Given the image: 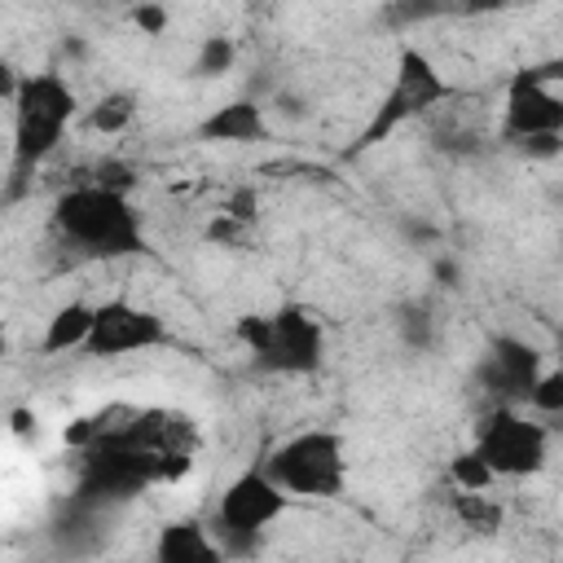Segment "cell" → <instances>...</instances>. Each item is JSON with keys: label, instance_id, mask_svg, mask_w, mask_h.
<instances>
[{"label": "cell", "instance_id": "cell-21", "mask_svg": "<svg viewBox=\"0 0 563 563\" xmlns=\"http://www.w3.org/2000/svg\"><path fill=\"white\" fill-rule=\"evenodd\" d=\"M449 479L457 484V493H488L497 479H493V471L479 462V453L475 449H462V453H453L449 457Z\"/></svg>", "mask_w": 563, "mask_h": 563}, {"label": "cell", "instance_id": "cell-8", "mask_svg": "<svg viewBox=\"0 0 563 563\" xmlns=\"http://www.w3.org/2000/svg\"><path fill=\"white\" fill-rule=\"evenodd\" d=\"M545 374V352L537 343H528L523 334H493L475 361V387L488 405H515L523 409L537 378Z\"/></svg>", "mask_w": 563, "mask_h": 563}, {"label": "cell", "instance_id": "cell-30", "mask_svg": "<svg viewBox=\"0 0 563 563\" xmlns=\"http://www.w3.org/2000/svg\"><path fill=\"white\" fill-rule=\"evenodd\" d=\"M400 233L409 246H440V229L431 220H418V216H405L400 220Z\"/></svg>", "mask_w": 563, "mask_h": 563}, {"label": "cell", "instance_id": "cell-6", "mask_svg": "<svg viewBox=\"0 0 563 563\" xmlns=\"http://www.w3.org/2000/svg\"><path fill=\"white\" fill-rule=\"evenodd\" d=\"M264 471L290 493V501H334L347 488V444L330 427H308L268 449Z\"/></svg>", "mask_w": 563, "mask_h": 563}, {"label": "cell", "instance_id": "cell-14", "mask_svg": "<svg viewBox=\"0 0 563 563\" xmlns=\"http://www.w3.org/2000/svg\"><path fill=\"white\" fill-rule=\"evenodd\" d=\"M391 330H396V339H400L405 352L431 356L440 347V339H444V317H440V308L431 299L409 295V299H400L391 308Z\"/></svg>", "mask_w": 563, "mask_h": 563}, {"label": "cell", "instance_id": "cell-29", "mask_svg": "<svg viewBox=\"0 0 563 563\" xmlns=\"http://www.w3.org/2000/svg\"><path fill=\"white\" fill-rule=\"evenodd\" d=\"M88 57H92V44H88V35H79V31H66V35L57 40V62H62V66H70V70H75V66H84Z\"/></svg>", "mask_w": 563, "mask_h": 563}, {"label": "cell", "instance_id": "cell-31", "mask_svg": "<svg viewBox=\"0 0 563 563\" xmlns=\"http://www.w3.org/2000/svg\"><path fill=\"white\" fill-rule=\"evenodd\" d=\"M528 70H532L537 79H545V84H554V88L563 84V57H545V62H532Z\"/></svg>", "mask_w": 563, "mask_h": 563}, {"label": "cell", "instance_id": "cell-11", "mask_svg": "<svg viewBox=\"0 0 563 563\" xmlns=\"http://www.w3.org/2000/svg\"><path fill=\"white\" fill-rule=\"evenodd\" d=\"M198 141H211V145H260L273 136V123H268V106L251 92L242 97H229L220 101L216 110L202 114V123L194 128Z\"/></svg>", "mask_w": 563, "mask_h": 563}, {"label": "cell", "instance_id": "cell-32", "mask_svg": "<svg viewBox=\"0 0 563 563\" xmlns=\"http://www.w3.org/2000/svg\"><path fill=\"white\" fill-rule=\"evenodd\" d=\"M13 431H18V435H31V431L40 435V427H31V413H26V409H13Z\"/></svg>", "mask_w": 563, "mask_h": 563}, {"label": "cell", "instance_id": "cell-26", "mask_svg": "<svg viewBox=\"0 0 563 563\" xmlns=\"http://www.w3.org/2000/svg\"><path fill=\"white\" fill-rule=\"evenodd\" d=\"M220 211L233 216V220H242V224H260V194H255L251 185H238Z\"/></svg>", "mask_w": 563, "mask_h": 563}, {"label": "cell", "instance_id": "cell-10", "mask_svg": "<svg viewBox=\"0 0 563 563\" xmlns=\"http://www.w3.org/2000/svg\"><path fill=\"white\" fill-rule=\"evenodd\" d=\"M532 136H563V92L545 79H537L528 66L510 75L501 97V123L497 141L506 150L532 141Z\"/></svg>", "mask_w": 563, "mask_h": 563}, {"label": "cell", "instance_id": "cell-33", "mask_svg": "<svg viewBox=\"0 0 563 563\" xmlns=\"http://www.w3.org/2000/svg\"><path fill=\"white\" fill-rule=\"evenodd\" d=\"M554 352H559V365H563V325H559V334H554Z\"/></svg>", "mask_w": 563, "mask_h": 563}, {"label": "cell", "instance_id": "cell-4", "mask_svg": "<svg viewBox=\"0 0 563 563\" xmlns=\"http://www.w3.org/2000/svg\"><path fill=\"white\" fill-rule=\"evenodd\" d=\"M449 97H453V84L444 79V70L435 66V57H431L427 48H418V44H409V40H405V44L396 48L391 84L383 88V97L374 101L369 119L361 123L356 141H352L343 154H347V158L369 154V150H374V145H383L387 136H396L405 123H413V119H422V114L440 110Z\"/></svg>", "mask_w": 563, "mask_h": 563}, {"label": "cell", "instance_id": "cell-22", "mask_svg": "<svg viewBox=\"0 0 563 563\" xmlns=\"http://www.w3.org/2000/svg\"><path fill=\"white\" fill-rule=\"evenodd\" d=\"M202 238H207L211 246H224V251H246V246L255 242V224H242V220H233V216L216 211V216H211V224L202 229Z\"/></svg>", "mask_w": 563, "mask_h": 563}, {"label": "cell", "instance_id": "cell-12", "mask_svg": "<svg viewBox=\"0 0 563 563\" xmlns=\"http://www.w3.org/2000/svg\"><path fill=\"white\" fill-rule=\"evenodd\" d=\"M106 515L110 510H101V506H88L79 497H66L57 506V515L48 519V537H53L57 554H66V559H92V554H101V545H106Z\"/></svg>", "mask_w": 563, "mask_h": 563}, {"label": "cell", "instance_id": "cell-19", "mask_svg": "<svg viewBox=\"0 0 563 563\" xmlns=\"http://www.w3.org/2000/svg\"><path fill=\"white\" fill-rule=\"evenodd\" d=\"M431 150L444 154V158H457V163H471L488 150V136L479 128H466V123H449V128H435L431 132Z\"/></svg>", "mask_w": 563, "mask_h": 563}, {"label": "cell", "instance_id": "cell-3", "mask_svg": "<svg viewBox=\"0 0 563 563\" xmlns=\"http://www.w3.org/2000/svg\"><path fill=\"white\" fill-rule=\"evenodd\" d=\"M233 330H238L255 374L308 378L325 361V325L303 303H282L273 312H246V317H238Z\"/></svg>", "mask_w": 563, "mask_h": 563}, {"label": "cell", "instance_id": "cell-2", "mask_svg": "<svg viewBox=\"0 0 563 563\" xmlns=\"http://www.w3.org/2000/svg\"><path fill=\"white\" fill-rule=\"evenodd\" d=\"M53 233L84 260H128L145 251V220L132 194H114L88 176L53 198Z\"/></svg>", "mask_w": 563, "mask_h": 563}, {"label": "cell", "instance_id": "cell-28", "mask_svg": "<svg viewBox=\"0 0 563 563\" xmlns=\"http://www.w3.org/2000/svg\"><path fill=\"white\" fill-rule=\"evenodd\" d=\"M510 154H519L523 163H554L563 154V136H532V141L515 145Z\"/></svg>", "mask_w": 563, "mask_h": 563}, {"label": "cell", "instance_id": "cell-9", "mask_svg": "<svg viewBox=\"0 0 563 563\" xmlns=\"http://www.w3.org/2000/svg\"><path fill=\"white\" fill-rule=\"evenodd\" d=\"M163 343H172L167 321L154 308L114 295V299L97 303L84 356H92V361H123V356H136V352H154Z\"/></svg>", "mask_w": 563, "mask_h": 563}, {"label": "cell", "instance_id": "cell-16", "mask_svg": "<svg viewBox=\"0 0 563 563\" xmlns=\"http://www.w3.org/2000/svg\"><path fill=\"white\" fill-rule=\"evenodd\" d=\"M136 92L132 88H106L88 110H84V123L97 132V136H119L136 123Z\"/></svg>", "mask_w": 563, "mask_h": 563}, {"label": "cell", "instance_id": "cell-7", "mask_svg": "<svg viewBox=\"0 0 563 563\" xmlns=\"http://www.w3.org/2000/svg\"><path fill=\"white\" fill-rule=\"evenodd\" d=\"M550 440H554V431L541 418H532L528 409L488 405L479 413V422H475L471 449L493 471V479H528V475H541L545 471Z\"/></svg>", "mask_w": 563, "mask_h": 563}, {"label": "cell", "instance_id": "cell-1", "mask_svg": "<svg viewBox=\"0 0 563 563\" xmlns=\"http://www.w3.org/2000/svg\"><path fill=\"white\" fill-rule=\"evenodd\" d=\"M9 119H13V141H9L4 202H13L22 194V180L62 150L66 128L79 119V97H75L70 79L62 75V66L22 70V84L9 101Z\"/></svg>", "mask_w": 563, "mask_h": 563}, {"label": "cell", "instance_id": "cell-18", "mask_svg": "<svg viewBox=\"0 0 563 563\" xmlns=\"http://www.w3.org/2000/svg\"><path fill=\"white\" fill-rule=\"evenodd\" d=\"M238 66V40L233 35H202L189 62L194 79H224Z\"/></svg>", "mask_w": 563, "mask_h": 563}, {"label": "cell", "instance_id": "cell-17", "mask_svg": "<svg viewBox=\"0 0 563 563\" xmlns=\"http://www.w3.org/2000/svg\"><path fill=\"white\" fill-rule=\"evenodd\" d=\"M453 515L462 519V528H471L475 537H497L506 523V510L493 493H457L453 497Z\"/></svg>", "mask_w": 563, "mask_h": 563}, {"label": "cell", "instance_id": "cell-34", "mask_svg": "<svg viewBox=\"0 0 563 563\" xmlns=\"http://www.w3.org/2000/svg\"><path fill=\"white\" fill-rule=\"evenodd\" d=\"M550 198H554V202L563 207V185H554V189H550Z\"/></svg>", "mask_w": 563, "mask_h": 563}, {"label": "cell", "instance_id": "cell-13", "mask_svg": "<svg viewBox=\"0 0 563 563\" xmlns=\"http://www.w3.org/2000/svg\"><path fill=\"white\" fill-rule=\"evenodd\" d=\"M150 563H229L220 537L202 519H167L154 532Z\"/></svg>", "mask_w": 563, "mask_h": 563}, {"label": "cell", "instance_id": "cell-20", "mask_svg": "<svg viewBox=\"0 0 563 563\" xmlns=\"http://www.w3.org/2000/svg\"><path fill=\"white\" fill-rule=\"evenodd\" d=\"M523 409L532 418H541L550 431H554V422H563V365H545V374L537 378V387H532Z\"/></svg>", "mask_w": 563, "mask_h": 563}, {"label": "cell", "instance_id": "cell-23", "mask_svg": "<svg viewBox=\"0 0 563 563\" xmlns=\"http://www.w3.org/2000/svg\"><path fill=\"white\" fill-rule=\"evenodd\" d=\"M88 180H97V185H106V189H114V194H132L136 185H141V176H136V167L128 163V158H97L92 167H88Z\"/></svg>", "mask_w": 563, "mask_h": 563}, {"label": "cell", "instance_id": "cell-5", "mask_svg": "<svg viewBox=\"0 0 563 563\" xmlns=\"http://www.w3.org/2000/svg\"><path fill=\"white\" fill-rule=\"evenodd\" d=\"M290 510V493L260 466H246L238 471L220 497H216V510H211V532L220 537L224 554L229 559H255L273 532V523Z\"/></svg>", "mask_w": 563, "mask_h": 563}, {"label": "cell", "instance_id": "cell-24", "mask_svg": "<svg viewBox=\"0 0 563 563\" xmlns=\"http://www.w3.org/2000/svg\"><path fill=\"white\" fill-rule=\"evenodd\" d=\"M268 106L286 119V123H303L308 114H312V106H308V97L299 92V88H290V84H277L273 88V97H268Z\"/></svg>", "mask_w": 563, "mask_h": 563}, {"label": "cell", "instance_id": "cell-27", "mask_svg": "<svg viewBox=\"0 0 563 563\" xmlns=\"http://www.w3.org/2000/svg\"><path fill=\"white\" fill-rule=\"evenodd\" d=\"M128 22H132L141 35H163L167 22H172V13H167L163 4H132V9H128Z\"/></svg>", "mask_w": 563, "mask_h": 563}, {"label": "cell", "instance_id": "cell-15", "mask_svg": "<svg viewBox=\"0 0 563 563\" xmlns=\"http://www.w3.org/2000/svg\"><path fill=\"white\" fill-rule=\"evenodd\" d=\"M92 317H97V303L88 299H70L62 303L44 334H40V356H66V352H84L88 347V334H92Z\"/></svg>", "mask_w": 563, "mask_h": 563}, {"label": "cell", "instance_id": "cell-25", "mask_svg": "<svg viewBox=\"0 0 563 563\" xmlns=\"http://www.w3.org/2000/svg\"><path fill=\"white\" fill-rule=\"evenodd\" d=\"M462 277H466V268H462V260L453 251H435L431 255V282H435V290H457Z\"/></svg>", "mask_w": 563, "mask_h": 563}]
</instances>
